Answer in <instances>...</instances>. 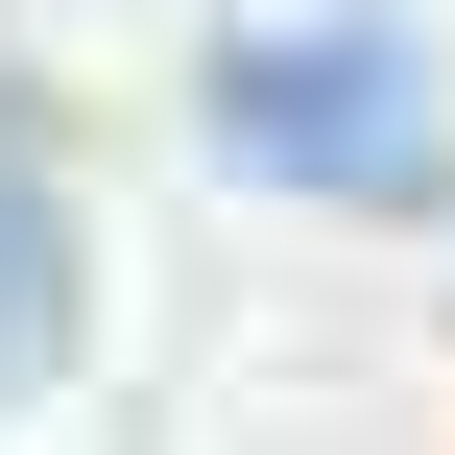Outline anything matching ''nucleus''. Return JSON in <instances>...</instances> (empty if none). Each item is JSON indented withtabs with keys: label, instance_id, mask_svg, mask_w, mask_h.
I'll return each instance as SVG.
<instances>
[{
	"label": "nucleus",
	"instance_id": "nucleus-2",
	"mask_svg": "<svg viewBox=\"0 0 455 455\" xmlns=\"http://www.w3.org/2000/svg\"><path fill=\"white\" fill-rule=\"evenodd\" d=\"M72 360V216H48V168L0 144V384H48Z\"/></svg>",
	"mask_w": 455,
	"mask_h": 455
},
{
	"label": "nucleus",
	"instance_id": "nucleus-1",
	"mask_svg": "<svg viewBox=\"0 0 455 455\" xmlns=\"http://www.w3.org/2000/svg\"><path fill=\"white\" fill-rule=\"evenodd\" d=\"M216 120H240V168L360 192V216H432L455 192V120H432V72H408L384 24H240V48H216Z\"/></svg>",
	"mask_w": 455,
	"mask_h": 455
}]
</instances>
